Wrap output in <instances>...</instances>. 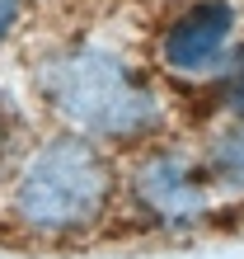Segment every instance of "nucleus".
Here are the masks:
<instances>
[{
  "mask_svg": "<svg viewBox=\"0 0 244 259\" xmlns=\"http://www.w3.org/2000/svg\"><path fill=\"white\" fill-rule=\"evenodd\" d=\"M33 90L66 132H80L99 146L141 151L160 142L169 118L164 90L127 52L103 42H66L42 52L33 66Z\"/></svg>",
  "mask_w": 244,
  "mask_h": 259,
  "instance_id": "nucleus-1",
  "label": "nucleus"
},
{
  "mask_svg": "<svg viewBox=\"0 0 244 259\" xmlns=\"http://www.w3.org/2000/svg\"><path fill=\"white\" fill-rule=\"evenodd\" d=\"M122 193V175L108 146L80 132L38 137L14 165V184L5 193V212L24 236L38 240H80L94 236L113 217Z\"/></svg>",
  "mask_w": 244,
  "mask_h": 259,
  "instance_id": "nucleus-2",
  "label": "nucleus"
},
{
  "mask_svg": "<svg viewBox=\"0 0 244 259\" xmlns=\"http://www.w3.org/2000/svg\"><path fill=\"white\" fill-rule=\"evenodd\" d=\"M122 203L150 231H193L216 212V179L202 156L150 142L122 175Z\"/></svg>",
  "mask_w": 244,
  "mask_h": 259,
  "instance_id": "nucleus-3",
  "label": "nucleus"
},
{
  "mask_svg": "<svg viewBox=\"0 0 244 259\" xmlns=\"http://www.w3.org/2000/svg\"><path fill=\"white\" fill-rule=\"evenodd\" d=\"M239 28L235 0H188L164 19L155 38V66L178 80H207L221 75L230 62V42Z\"/></svg>",
  "mask_w": 244,
  "mask_h": 259,
  "instance_id": "nucleus-4",
  "label": "nucleus"
},
{
  "mask_svg": "<svg viewBox=\"0 0 244 259\" xmlns=\"http://www.w3.org/2000/svg\"><path fill=\"white\" fill-rule=\"evenodd\" d=\"M202 160L216 189L244 193V118H225V127H216L202 146Z\"/></svg>",
  "mask_w": 244,
  "mask_h": 259,
  "instance_id": "nucleus-5",
  "label": "nucleus"
},
{
  "mask_svg": "<svg viewBox=\"0 0 244 259\" xmlns=\"http://www.w3.org/2000/svg\"><path fill=\"white\" fill-rule=\"evenodd\" d=\"M216 109L225 118H244V48H235V57L216 80Z\"/></svg>",
  "mask_w": 244,
  "mask_h": 259,
  "instance_id": "nucleus-6",
  "label": "nucleus"
},
{
  "mask_svg": "<svg viewBox=\"0 0 244 259\" xmlns=\"http://www.w3.org/2000/svg\"><path fill=\"white\" fill-rule=\"evenodd\" d=\"M14 19H19V0H0V42L10 38V28H14Z\"/></svg>",
  "mask_w": 244,
  "mask_h": 259,
  "instance_id": "nucleus-7",
  "label": "nucleus"
}]
</instances>
